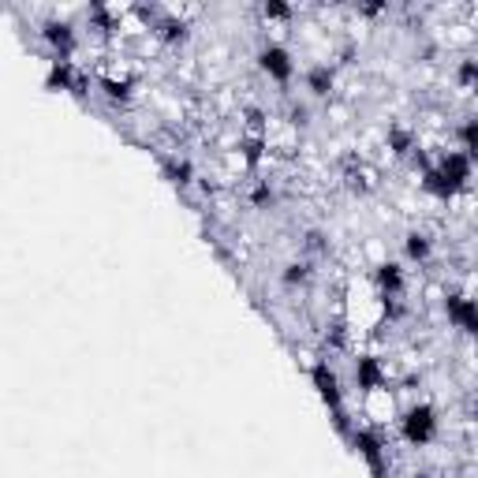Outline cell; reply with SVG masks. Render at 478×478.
I'll list each match as a JSON object with an SVG mask.
<instances>
[{
  "label": "cell",
  "instance_id": "6da1fadb",
  "mask_svg": "<svg viewBox=\"0 0 478 478\" xmlns=\"http://www.w3.org/2000/svg\"><path fill=\"white\" fill-rule=\"evenodd\" d=\"M441 430V419H438V407L419 400L411 404L404 415H400V438L411 445V449H426Z\"/></svg>",
  "mask_w": 478,
  "mask_h": 478
},
{
  "label": "cell",
  "instance_id": "7a4b0ae2",
  "mask_svg": "<svg viewBox=\"0 0 478 478\" xmlns=\"http://www.w3.org/2000/svg\"><path fill=\"white\" fill-rule=\"evenodd\" d=\"M258 68L277 82V87H288L296 79V60H292V49L281 46V41H265L258 49Z\"/></svg>",
  "mask_w": 478,
  "mask_h": 478
},
{
  "label": "cell",
  "instance_id": "3957f363",
  "mask_svg": "<svg viewBox=\"0 0 478 478\" xmlns=\"http://www.w3.org/2000/svg\"><path fill=\"white\" fill-rule=\"evenodd\" d=\"M351 449H356L363 460L370 464V471L378 474V478H389V452H385V441H382V433L378 430H370V426H356V433H351Z\"/></svg>",
  "mask_w": 478,
  "mask_h": 478
},
{
  "label": "cell",
  "instance_id": "277c9868",
  "mask_svg": "<svg viewBox=\"0 0 478 478\" xmlns=\"http://www.w3.org/2000/svg\"><path fill=\"white\" fill-rule=\"evenodd\" d=\"M445 318L452 322V329H460L464 337L478 340V299H471L464 292H445Z\"/></svg>",
  "mask_w": 478,
  "mask_h": 478
},
{
  "label": "cell",
  "instance_id": "5b68a950",
  "mask_svg": "<svg viewBox=\"0 0 478 478\" xmlns=\"http://www.w3.org/2000/svg\"><path fill=\"white\" fill-rule=\"evenodd\" d=\"M433 169H438L441 180L452 187L456 195H460V191H467V183H471V176H474V157H467L464 150H445Z\"/></svg>",
  "mask_w": 478,
  "mask_h": 478
},
{
  "label": "cell",
  "instance_id": "8992f818",
  "mask_svg": "<svg viewBox=\"0 0 478 478\" xmlns=\"http://www.w3.org/2000/svg\"><path fill=\"white\" fill-rule=\"evenodd\" d=\"M310 385L318 389V397L329 411L344 407V385H340V373L329 366V359H318L314 366H310Z\"/></svg>",
  "mask_w": 478,
  "mask_h": 478
},
{
  "label": "cell",
  "instance_id": "52a82bcc",
  "mask_svg": "<svg viewBox=\"0 0 478 478\" xmlns=\"http://www.w3.org/2000/svg\"><path fill=\"white\" fill-rule=\"evenodd\" d=\"M351 378H356V389L363 392V397H373V392L385 389L389 370H385V363L378 356H370V351H366V356H359L356 366H351Z\"/></svg>",
  "mask_w": 478,
  "mask_h": 478
},
{
  "label": "cell",
  "instance_id": "ba28073f",
  "mask_svg": "<svg viewBox=\"0 0 478 478\" xmlns=\"http://www.w3.org/2000/svg\"><path fill=\"white\" fill-rule=\"evenodd\" d=\"M373 288H378L382 299H400L407 292V273L400 262H378V269H373Z\"/></svg>",
  "mask_w": 478,
  "mask_h": 478
},
{
  "label": "cell",
  "instance_id": "9c48e42d",
  "mask_svg": "<svg viewBox=\"0 0 478 478\" xmlns=\"http://www.w3.org/2000/svg\"><path fill=\"white\" fill-rule=\"evenodd\" d=\"M41 38H46V46H49L53 56H60V60H71V53H75V46H79L75 27L64 23V19H49V23L41 27Z\"/></svg>",
  "mask_w": 478,
  "mask_h": 478
},
{
  "label": "cell",
  "instance_id": "30bf717a",
  "mask_svg": "<svg viewBox=\"0 0 478 478\" xmlns=\"http://www.w3.org/2000/svg\"><path fill=\"white\" fill-rule=\"evenodd\" d=\"M303 87H306L310 97H318V101L332 97L337 94V64H310L306 75H303Z\"/></svg>",
  "mask_w": 478,
  "mask_h": 478
},
{
  "label": "cell",
  "instance_id": "8fae6325",
  "mask_svg": "<svg viewBox=\"0 0 478 478\" xmlns=\"http://www.w3.org/2000/svg\"><path fill=\"white\" fill-rule=\"evenodd\" d=\"M75 87H79V68L71 64V60L53 56V60H49V71H46V90H53V94H71Z\"/></svg>",
  "mask_w": 478,
  "mask_h": 478
},
{
  "label": "cell",
  "instance_id": "7c38bea8",
  "mask_svg": "<svg viewBox=\"0 0 478 478\" xmlns=\"http://www.w3.org/2000/svg\"><path fill=\"white\" fill-rule=\"evenodd\" d=\"M385 147L392 157H415L419 154V135H415V128H407V123H389Z\"/></svg>",
  "mask_w": 478,
  "mask_h": 478
},
{
  "label": "cell",
  "instance_id": "4fadbf2b",
  "mask_svg": "<svg viewBox=\"0 0 478 478\" xmlns=\"http://www.w3.org/2000/svg\"><path fill=\"white\" fill-rule=\"evenodd\" d=\"M161 172H164V180H169L172 187H180V191H187V187L198 180L195 161H191V157H176V154L161 161Z\"/></svg>",
  "mask_w": 478,
  "mask_h": 478
},
{
  "label": "cell",
  "instance_id": "5bb4252c",
  "mask_svg": "<svg viewBox=\"0 0 478 478\" xmlns=\"http://www.w3.org/2000/svg\"><path fill=\"white\" fill-rule=\"evenodd\" d=\"M97 90L105 94L113 105H128V101L135 97V79L131 75H101L97 79Z\"/></svg>",
  "mask_w": 478,
  "mask_h": 478
},
{
  "label": "cell",
  "instance_id": "9a60e30c",
  "mask_svg": "<svg viewBox=\"0 0 478 478\" xmlns=\"http://www.w3.org/2000/svg\"><path fill=\"white\" fill-rule=\"evenodd\" d=\"M239 161L247 164V172H258V164L265 161V154H269V138L265 135H239Z\"/></svg>",
  "mask_w": 478,
  "mask_h": 478
},
{
  "label": "cell",
  "instance_id": "2e32d148",
  "mask_svg": "<svg viewBox=\"0 0 478 478\" xmlns=\"http://www.w3.org/2000/svg\"><path fill=\"white\" fill-rule=\"evenodd\" d=\"M150 30L164 41V46H183V41L191 38V27H187V19H180V15H161Z\"/></svg>",
  "mask_w": 478,
  "mask_h": 478
},
{
  "label": "cell",
  "instance_id": "e0dca14e",
  "mask_svg": "<svg viewBox=\"0 0 478 478\" xmlns=\"http://www.w3.org/2000/svg\"><path fill=\"white\" fill-rule=\"evenodd\" d=\"M404 258H407L411 265H426V262L433 258V239H430L426 232H419V228H415V232H407V236H404Z\"/></svg>",
  "mask_w": 478,
  "mask_h": 478
},
{
  "label": "cell",
  "instance_id": "ac0fdd59",
  "mask_svg": "<svg viewBox=\"0 0 478 478\" xmlns=\"http://www.w3.org/2000/svg\"><path fill=\"white\" fill-rule=\"evenodd\" d=\"M310 277H314V265H310L306 258H296V262H288V265L281 269V284H284V288H306Z\"/></svg>",
  "mask_w": 478,
  "mask_h": 478
},
{
  "label": "cell",
  "instance_id": "d6986e66",
  "mask_svg": "<svg viewBox=\"0 0 478 478\" xmlns=\"http://www.w3.org/2000/svg\"><path fill=\"white\" fill-rule=\"evenodd\" d=\"M456 142H460V150L467 157H478V116H467L456 123Z\"/></svg>",
  "mask_w": 478,
  "mask_h": 478
},
{
  "label": "cell",
  "instance_id": "ffe728a7",
  "mask_svg": "<svg viewBox=\"0 0 478 478\" xmlns=\"http://www.w3.org/2000/svg\"><path fill=\"white\" fill-rule=\"evenodd\" d=\"M251 205L255 210H273L277 205V187L269 180H255L251 183Z\"/></svg>",
  "mask_w": 478,
  "mask_h": 478
},
{
  "label": "cell",
  "instance_id": "44dd1931",
  "mask_svg": "<svg viewBox=\"0 0 478 478\" xmlns=\"http://www.w3.org/2000/svg\"><path fill=\"white\" fill-rule=\"evenodd\" d=\"M456 87L478 90V56H464L460 64H456Z\"/></svg>",
  "mask_w": 478,
  "mask_h": 478
},
{
  "label": "cell",
  "instance_id": "7402d4cb",
  "mask_svg": "<svg viewBox=\"0 0 478 478\" xmlns=\"http://www.w3.org/2000/svg\"><path fill=\"white\" fill-rule=\"evenodd\" d=\"M325 344H329V348H337V351L348 348V325H344V322H332L329 332H325Z\"/></svg>",
  "mask_w": 478,
  "mask_h": 478
},
{
  "label": "cell",
  "instance_id": "603a6c76",
  "mask_svg": "<svg viewBox=\"0 0 478 478\" xmlns=\"http://www.w3.org/2000/svg\"><path fill=\"white\" fill-rule=\"evenodd\" d=\"M262 15L265 19H292V8L281 4V0H269V4H262Z\"/></svg>",
  "mask_w": 478,
  "mask_h": 478
},
{
  "label": "cell",
  "instance_id": "cb8c5ba5",
  "mask_svg": "<svg viewBox=\"0 0 478 478\" xmlns=\"http://www.w3.org/2000/svg\"><path fill=\"white\" fill-rule=\"evenodd\" d=\"M325 232H322V228H310V232H306V251H325Z\"/></svg>",
  "mask_w": 478,
  "mask_h": 478
},
{
  "label": "cell",
  "instance_id": "d4e9b609",
  "mask_svg": "<svg viewBox=\"0 0 478 478\" xmlns=\"http://www.w3.org/2000/svg\"><path fill=\"white\" fill-rule=\"evenodd\" d=\"M288 116H292L296 128H306V123H310V109L306 105H292V109H288Z\"/></svg>",
  "mask_w": 478,
  "mask_h": 478
},
{
  "label": "cell",
  "instance_id": "484cf974",
  "mask_svg": "<svg viewBox=\"0 0 478 478\" xmlns=\"http://www.w3.org/2000/svg\"><path fill=\"white\" fill-rule=\"evenodd\" d=\"M363 15H382L385 12V4H366V8H359Z\"/></svg>",
  "mask_w": 478,
  "mask_h": 478
},
{
  "label": "cell",
  "instance_id": "4316f807",
  "mask_svg": "<svg viewBox=\"0 0 478 478\" xmlns=\"http://www.w3.org/2000/svg\"><path fill=\"white\" fill-rule=\"evenodd\" d=\"M474 423H478V407H474Z\"/></svg>",
  "mask_w": 478,
  "mask_h": 478
}]
</instances>
